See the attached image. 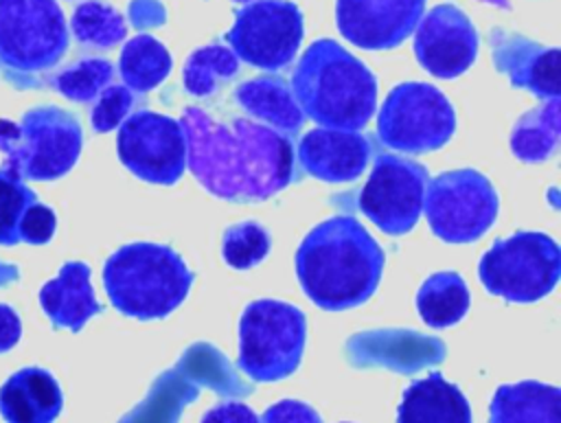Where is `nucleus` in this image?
Wrapping results in <instances>:
<instances>
[{"label":"nucleus","mask_w":561,"mask_h":423,"mask_svg":"<svg viewBox=\"0 0 561 423\" xmlns=\"http://www.w3.org/2000/svg\"><path fill=\"white\" fill-rule=\"evenodd\" d=\"M121 162L151 184H175L186 167V140L180 121L151 110H138L118 125Z\"/></svg>","instance_id":"13"},{"label":"nucleus","mask_w":561,"mask_h":423,"mask_svg":"<svg viewBox=\"0 0 561 423\" xmlns=\"http://www.w3.org/2000/svg\"><path fill=\"white\" fill-rule=\"evenodd\" d=\"M270 252V232L256 221H241L224 232L221 254L234 270H250L259 265Z\"/></svg>","instance_id":"31"},{"label":"nucleus","mask_w":561,"mask_h":423,"mask_svg":"<svg viewBox=\"0 0 561 423\" xmlns=\"http://www.w3.org/2000/svg\"><path fill=\"white\" fill-rule=\"evenodd\" d=\"M397 423H471V408L458 386L430 373L403 390Z\"/></svg>","instance_id":"22"},{"label":"nucleus","mask_w":561,"mask_h":423,"mask_svg":"<svg viewBox=\"0 0 561 423\" xmlns=\"http://www.w3.org/2000/svg\"><path fill=\"white\" fill-rule=\"evenodd\" d=\"M383 272V250L348 215L318 224L296 252V276L311 302L342 311L366 302Z\"/></svg>","instance_id":"2"},{"label":"nucleus","mask_w":561,"mask_h":423,"mask_svg":"<svg viewBox=\"0 0 561 423\" xmlns=\"http://www.w3.org/2000/svg\"><path fill=\"white\" fill-rule=\"evenodd\" d=\"M456 129L447 96L423 81H405L390 90L379 116V140L401 153H427L443 147Z\"/></svg>","instance_id":"8"},{"label":"nucleus","mask_w":561,"mask_h":423,"mask_svg":"<svg viewBox=\"0 0 561 423\" xmlns=\"http://www.w3.org/2000/svg\"><path fill=\"white\" fill-rule=\"evenodd\" d=\"M239 59L228 46L219 42L199 46L184 61V88L188 94L199 99L213 96L221 90L224 83L239 75Z\"/></svg>","instance_id":"27"},{"label":"nucleus","mask_w":561,"mask_h":423,"mask_svg":"<svg viewBox=\"0 0 561 423\" xmlns=\"http://www.w3.org/2000/svg\"><path fill=\"white\" fill-rule=\"evenodd\" d=\"M55 226H57L55 213L46 204L35 202L24 213L20 228H18V237H20V241H26V243H46V241H50Z\"/></svg>","instance_id":"35"},{"label":"nucleus","mask_w":561,"mask_h":423,"mask_svg":"<svg viewBox=\"0 0 561 423\" xmlns=\"http://www.w3.org/2000/svg\"><path fill=\"white\" fill-rule=\"evenodd\" d=\"M180 125L188 169L221 199H267L294 180L291 140L252 118L232 116L224 123L191 105L182 112Z\"/></svg>","instance_id":"1"},{"label":"nucleus","mask_w":561,"mask_h":423,"mask_svg":"<svg viewBox=\"0 0 561 423\" xmlns=\"http://www.w3.org/2000/svg\"><path fill=\"white\" fill-rule=\"evenodd\" d=\"M414 55L430 75L454 79L476 61L478 31L460 7L436 4L414 28Z\"/></svg>","instance_id":"14"},{"label":"nucleus","mask_w":561,"mask_h":423,"mask_svg":"<svg viewBox=\"0 0 561 423\" xmlns=\"http://www.w3.org/2000/svg\"><path fill=\"white\" fill-rule=\"evenodd\" d=\"M61 403L59 384L37 366L13 373L0 388V414L7 423H53Z\"/></svg>","instance_id":"19"},{"label":"nucleus","mask_w":561,"mask_h":423,"mask_svg":"<svg viewBox=\"0 0 561 423\" xmlns=\"http://www.w3.org/2000/svg\"><path fill=\"white\" fill-rule=\"evenodd\" d=\"M482 2L495 4V7H500V9H511V2H508V0H482Z\"/></svg>","instance_id":"39"},{"label":"nucleus","mask_w":561,"mask_h":423,"mask_svg":"<svg viewBox=\"0 0 561 423\" xmlns=\"http://www.w3.org/2000/svg\"><path fill=\"white\" fill-rule=\"evenodd\" d=\"M489 46L497 72L506 75L513 88L530 90L541 99L559 96L561 50L557 46H543L502 26L489 31Z\"/></svg>","instance_id":"16"},{"label":"nucleus","mask_w":561,"mask_h":423,"mask_svg":"<svg viewBox=\"0 0 561 423\" xmlns=\"http://www.w3.org/2000/svg\"><path fill=\"white\" fill-rule=\"evenodd\" d=\"M259 423H322V419L311 405L296 399H283L270 405Z\"/></svg>","instance_id":"36"},{"label":"nucleus","mask_w":561,"mask_h":423,"mask_svg":"<svg viewBox=\"0 0 561 423\" xmlns=\"http://www.w3.org/2000/svg\"><path fill=\"white\" fill-rule=\"evenodd\" d=\"M291 92L305 116L327 129L357 132L377 107V79L333 39H316L291 72Z\"/></svg>","instance_id":"3"},{"label":"nucleus","mask_w":561,"mask_h":423,"mask_svg":"<svg viewBox=\"0 0 561 423\" xmlns=\"http://www.w3.org/2000/svg\"><path fill=\"white\" fill-rule=\"evenodd\" d=\"M68 48L66 18L55 0H0V61L20 72L53 68Z\"/></svg>","instance_id":"10"},{"label":"nucleus","mask_w":561,"mask_h":423,"mask_svg":"<svg viewBox=\"0 0 561 423\" xmlns=\"http://www.w3.org/2000/svg\"><path fill=\"white\" fill-rule=\"evenodd\" d=\"M118 72L125 88L145 94L167 79L171 72V55L162 42L147 33H138L125 42L118 57Z\"/></svg>","instance_id":"24"},{"label":"nucleus","mask_w":561,"mask_h":423,"mask_svg":"<svg viewBox=\"0 0 561 423\" xmlns=\"http://www.w3.org/2000/svg\"><path fill=\"white\" fill-rule=\"evenodd\" d=\"M202 423H259V416L241 401H221L202 416Z\"/></svg>","instance_id":"37"},{"label":"nucleus","mask_w":561,"mask_h":423,"mask_svg":"<svg viewBox=\"0 0 561 423\" xmlns=\"http://www.w3.org/2000/svg\"><path fill=\"white\" fill-rule=\"evenodd\" d=\"M39 305L55 327L79 331L92 316L101 313L90 283V267L81 261L64 263L59 274L39 289Z\"/></svg>","instance_id":"20"},{"label":"nucleus","mask_w":561,"mask_h":423,"mask_svg":"<svg viewBox=\"0 0 561 423\" xmlns=\"http://www.w3.org/2000/svg\"><path fill=\"white\" fill-rule=\"evenodd\" d=\"M186 375H195L199 379H206V384L215 390H219L221 395H230V392H250V388H243L239 384V377L232 373V368L228 366V362L224 359V355L219 351H215L210 344H195L191 348H186V353L182 355L180 364H178Z\"/></svg>","instance_id":"32"},{"label":"nucleus","mask_w":561,"mask_h":423,"mask_svg":"<svg viewBox=\"0 0 561 423\" xmlns=\"http://www.w3.org/2000/svg\"><path fill=\"white\" fill-rule=\"evenodd\" d=\"M83 145L79 121L57 107L28 110L20 123L0 118V151L4 167L26 180H55L66 175Z\"/></svg>","instance_id":"5"},{"label":"nucleus","mask_w":561,"mask_h":423,"mask_svg":"<svg viewBox=\"0 0 561 423\" xmlns=\"http://www.w3.org/2000/svg\"><path fill=\"white\" fill-rule=\"evenodd\" d=\"M103 285L110 302L121 313L156 320L184 302L193 285V272L173 248L136 241L118 248L105 261Z\"/></svg>","instance_id":"4"},{"label":"nucleus","mask_w":561,"mask_h":423,"mask_svg":"<svg viewBox=\"0 0 561 423\" xmlns=\"http://www.w3.org/2000/svg\"><path fill=\"white\" fill-rule=\"evenodd\" d=\"M237 105L261 125L289 138L302 129L305 114L291 92V85L276 75L254 77L234 90Z\"/></svg>","instance_id":"21"},{"label":"nucleus","mask_w":561,"mask_h":423,"mask_svg":"<svg viewBox=\"0 0 561 423\" xmlns=\"http://www.w3.org/2000/svg\"><path fill=\"white\" fill-rule=\"evenodd\" d=\"M559 134L561 112L557 96L519 116L511 132V149L524 162H541L557 149Z\"/></svg>","instance_id":"25"},{"label":"nucleus","mask_w":561,"mask_h":423,"mask_svg":"<svg viewBox=\"0 0 561 423\" xmlns=\"http://www.w3.org/2000/svg\"><path fill=\"white\" fill-rule=\"evenodd\" d=\"M353 366H386L397 373H414L445 357V342L410 329H377L357 333L346 342Z\"/></svg>","instance_id":"17"},{"label":"nucleus","mask_w":561,"mask_h":423,"mask_svg":"<svg viewBox=\"0 0 561 423\" xmlns=\"http://www.w3.org/2000/svg\"><path fill=\"white\" fill-rule=\"evenodd\" d=\"M136 105V94L118 83H110L94 101L92 105V127L96 132H112L114 127H118L131 112V107Z\"/></svg>","instance_id":"34"},{"label":"nucleus","mask_w":561,"mask_h":423,"mask_svg":"<svg viewBox=\"0 0 561 423\" xmlns=\"http://www.w3.org/2000/svg\"><path fill=\"white\" fill-rule=\"evenodd\" d=\"M37 202L35 193L22 182V178L0 167V245H13L20 241L18 228L24 213Z\"/></svg>","instance_id":"33"},{"label":"nucleus","mask_w":561,"mask_h":423,"mask_svg":"<svg viewBox=\"0 0 561 423\" xmlns=\"http://www.w3.org/2000/svg\"><path fill=\"white\" fill-rule=\"evenodd\" d=\"M427 169L410 158L377 156L366 184L359 191V210L386 235H405L421 217Z\"/></svg>","instance_id":"12"},{"label":"nucleus","mask_w":561,"mask_h":423,"mask_svg":"<svg viewBox=\"0 0 561 423\" xmlns=\"http://www.w3.org/2000/svg\"><path fill=\"white\" fill-rule=\"evenodd\" d=\"M489 412V423H561V390L535 379L504 384Z\"/></svg>","instance_id":"23"},{"label":"nucleus","mask_w":561,"mask_h":423,"mask_svg":"<svg viewBox=\"0 0 561 423\" xmlns=\"http://www.w3.org/2000/svg\"><path fill=\"white\" fill-rule=\"evenodd\" d=\"M302 11L289 0H259L234 11L226 42L237 59L259 70L287 68L302 42Z\"/></svg>","instance_id":"11"},{"label":"nucleus","mask_w":561,"mask_h":423,"mask_svg":"<svg viewBox=\"0 0 561 423\" xmlns=\"http://www.w3.org/2000/svg\"><path fill=\"white\" fill-rule=\"evenodd\" d=\"M114 81V66L103 57H83L53 77V88L77 103L94 101Z\"/></svg>","instance_id":"30"},{"label":"nucleus","mask_w":561,"mask_h":423,"mask_svg":"<svg viewBox=\"0 0 561 423\" xmlns=\"http://www.w3.org/2000/svg\"><path fill=\"white\" fill-rule=\"evenodd\" d=\"M197 397V388L188 384L178 366L160 375L142 405H138L123 423H175L184 403Z\"/></svg>","instance_id":"28"},{"label":"nucleus","mask_w":561,"mask_h":423,"mask_svg":"<svg viewBox=\"0 0 561 423\" xmlns=\"http://www.w3.org/2000/svg\"><path fill=\"white\" fill-rule=\"evenodd\" d=\"M305 313L283 300H254L239 320V368L254 381L289 377L302 357Z\"/></svg>","instance_id":"6"},{"label":"nucleus","mask_w":561,"mask_h":423,"mask_svg":"<svg viewBox=\"0 0 561 423\" xmlns=\"http://www.w3.org/2000/svg\"><path fill=\"white\" fill-rule=\"evenodd\" d=\"M484 289L511 302H535L561 276V250L550 235L515 232L497 239L478 265Z\"/></svg>","instance_id":"7"},{"label":"nucleus","mask_w":561,"mask_h":423,"mask_svg":"<svg viewBox=\"0 0 561 423\" xmlns=\"http://www.w3.org/2000/svg\"><path fill=\"white\" fill-rule=\"evenodd\" d=\"M72 35L79 44L107 50L121 44L127 35V22L121 11L105 2H83L75 9L70 20Z\"/></svg>","instance_id":"29"},{"label":"nucleus","mask_w":561,"mask_h":423,"mask_svg":"<svg viewBox=\"0 0 561 423\" xmlns=\"http://www.w3.org/2000/svg\"><path fill=\"white\" fill-rule=\"evenodd\" d=\"M427 0H337L335 24L364 50L397 48L423 18Z\"/></svg>","instance_id":"15"},{"label":"nucleus","mask_w":561,"mask_h":423,"mask_svg":"<svg viewBox=\"0 0 561 423\" xmlns=\"http://www.w3.org/2000/svg\"><path fill=\"white\" fill-rule=\"evenodd\" d=\"M20 335H22V322L15 309L0 302V353L15 346Z\"/></svg>","instance_id":"38"},{"label":"nucleus","mask_w":561,"mask_h":423,"mask_svg":"<svg viewBox=\"0 0 561 423\" xmlns=\"http://www.w3.org/2000/svg\"><path fill=\"white\" fill-rule=\"evenodd\" d=\"M232 2H241V4H250V2H259V0H232Z\"/></svg>","instance_id":"40"},{"label":"nucleus","mask_w":561,"mask_h":423,"mask_svg":"<svg viewBox=\"0 0 561 423\" xmlns=\"http://www.w3.org/2000/svg\"><path fill=\"white\" fill-rule=\"evenodd\" d=\"M416 309L427 327H451L469 309V289L460 274L436 272L421 285L416 294Z\"/></svg>","instance_id":"26"},{"label":"nucleus","mask_w":561,"mask_h":423,"mask_svg":"<svg viewBox=\"0 0 561 423\" xmlns=\"http://www.w3.org/2000/svg\"><path fill=\"white\" fill-rule=\"evenodd\" d=\"M373 156V142L359 132L311 129L298 145V162L322 182L357 180Z\"/></svg>","instance_id":"18"},{"label":"nucleus","mask_w":561,"mask_h":423,"mask_svg":"<svg viewBox=\"0 0 561 423\" xmlns=\"http://www.w3.org/2000/svg\"><path fill=\"white\" fill-rule=\"evenodd\" d=\"M423 213L432 232L447 243L480 239L497 217V193L476 169L440 173L425 188Z\"/></svg>","instance_id":"9"}]
</instances>
